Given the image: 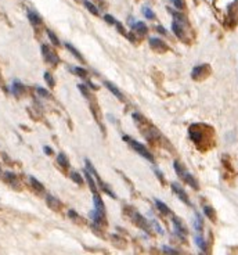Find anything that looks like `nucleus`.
Wrapping results in <instances>:
<instances>
[{
    "label": "nucleus",
    "mask_w": 238,
    "mask_h": 255,
    "mask_svg": "<svg viewBox=\"0 0 238 255\" xmlns=\"http://www.w3.org/2000/svg\"><path fill=\"white\" fill-rule=\"evenodd\" d=\"M150 223H151V225H152V226H154V229H155V230H157V232H158V233H159V234H163V230H162V226H161V225H159V223H158V220H157V219H151V220H150Z\"/></svg>",
    "instance_id": "c85d7f7f"
},
{
    "label": "nucleus",
    "mask_w": 238,
    "mask_h": 255,
    "mask_svg": "<svg viewBox=\"0 0 238 255\" xmlns=\"http://www.w3.org/2000/svg\"><path fill=\"white\" fill-rule=\"evenodd\" d=\"M194 227L198 233L202 232V227H204V223H202V218L199 214H195V219H194Z\"/></svg>",
    "instance_id": "4be33fe9"
},
{
    "label": "nucleus",
    "mask_w": 238,
    "mask_h": 255,
    "mask_svg": "<svg viewBox=\"0 0 238 255\" xmlns=\"http://www.w3.org/2000/svg\"><path fill=\"white\" fill-rule=\"evenodd\" d=\"M123 140L126 141V143H129V144H130V147L133 148V150L136 151V153L139 154V155H141L143 158L148 160L150 162H154V157H152V154H151L150 151L147 150V148L144 147L143 144H140L139 141H136L134 139L129 137V136H123Z\"/></svg>",
    "instance_id": "7ed1b4c3"
},
{
    "label": "nucleus",
    "mask_w": 238,
    "mask_h": 255,
    "mask_svg": "<svg viewBox=\"0 0 238 255\" xmlns=\"http://www.w3.org/2000/svg\"><path fill=\"white\" fill-rule=\"evenodd\" d=\"M157 31H158V32H161V33H166V29H163L162 26H158Z\"/></svg>",
    "instance_id": "a19ab883"
},
{
    "label": "nucleus",
    "mask_w": 238,
    "mask_h": 255,
    "mask_svg": "<svg viewBox=\"0 0 238 255\" xmlns=\"http://www.w3.org/2000/svg\"><path fill=\"white\" fill-rule=\"evenodd\" d=\"M4 177H6L7 182H10L13 186H17V184H18V179H17L15 174H13V172H4Z\"/></svg>",
    "instance_id": "5701e85b"
},
{
    "label": "nucleus",
    "mask_w": 238,
    "mask_h": 255,
    "mask_svg": "<svg viewBox=\"0 0 238 255\" xmlns=\"http://www.w3.org/2000/svg\"><path fill=\"white\" fill-rule=\"evenodd\" d=\"M143 14L145 15V18H148V20H152L154 17V11H151L150 7H143Z\"/></svg>",
    "instance_id": "c756f323"
},
{
    "label": "nucleus",
    "mask_w": 238,
    "mask_h": 255,
    "mask_svg": "<svg viewBox=\"0 0 238 255\" xmlns=\"http://www.w3.org/2000/svg\"><path fill=\"white\" fill-rule=\"evenodd\" d=\"M72 71L75 72L76 75L82 76V78H86V76H87V71H86V69H83V68H80V67H73V68H72Z\"/></svg>",
    "instance_id": "bb28decb"
},
{
    "label": "nucleus",
    "mask_w": 238,
    "mask_h": 255,
    "mask_svg": "<svg viewBox=\"0 0 238 255\" xmlns=\"http://www.w3.org/2000/svg\"><path fill=\"white\" fill-rule=\"evenodd\" d=\"M46 203H47V205H49L50 208L56 209V211H58V209L61 208V203H60L54 196H51V194H49V196L46 197Z\"/></svg>",
    "instance_id": "f8f14e48"
},
{
    "label": "nucleus",
    "mask_w": 238,
    "mask_h": 255,
    "mask_svg": "<svg viewBox=\"0 0 238 255\" xmlns=\"http://www.w3.org/2000/svg\"><path fill=\"white\" fill-rule=\"evenodd\" d=\"M78 88H79V90H80V92L83 93V96H85L86 98H90V96H91V94H90V93H89V90H87V89H86V88H85V86H83V85H82V83H80V85L78 86Z\"/></svg>",
    "instance_id": "f704fd0d"
},
{
    "label": "nucleus",
    "mask_w": 238,
    "mask_h": 255,
    "mask_svg": "<svg viewBox=\"0 0 238 255\" xmlns=\"http://www.w3.org/2000/svg\"><path fill=\"white\" fill-rule=\"evenodd\" d=\"M194 240H195V244L198 245V248L201 250L202 252H206V241L204 240V237L201 236V233H198V234H195V237H194Z\"/></svg>",
    "instance_id": "4468645a"
},
{
    "label": "nucleus",
    "mask_w": 238,
    "mask_h": 255,
    "mask_svg": "<svg viewBox=\"0 0 238 255\" xmlns=\"http://www.w3.org/2000/svg\"><path fill=\"white\" fill-rule=\"evenodd\" d=\"M170 187H172V190L176 193V196L179 197L180 200H181L183 203H186L187 205H191V201L188 200V197H187V194H186V191L183 190V187L180 186L179 183H172L170 184Z\"/></svg>",
    "instance_id": "6e6552de"
},
{
    "label": "nucleus",
    "mask_w": 238,
    "mask_h": 255,
    "mask_svg": "<svg viewBox=\"0 0 238 255\" xmlns=\"http://www.w3.org/2000/svg\"><path fill=\"white\" fill-rule=\"evenodd\" d=\"M204 125H191L188 129V134H190V139L194 141V143L198 146L199 148L205 150L206 147L209 146V133H212L210 128L205 126V129H202Z\"/></svg>",
    "instance_id": "f257e3e1"
},
{
    "label": "nucleus",
    "mask_w": 238,
    "mask_h": 255,
    "mask_svg": "<svg viewBox=\"0 0 238 255\" xmlns=\"http://www.w3.org/2000/svg\"><path fill=\"white\" fill-rule=\"evenodd\" d=\"M172 222H173V229H174L176 236L184 241V239H186V236H187V227L184 226V223L180 220L179 216H173Z\"/></svg>",
    "instance_id": "20e7f679"
},
{
    "label": "nucleus",
    "mask_w": 238,
    "mask_h": 255,
    "mask_svg": "<svg viewBox=\"0 0 238 255\" xmlns=\"http://www.w3.org/2000/svg\"><path fill=\"white\" fill-rule=\"evenodd\" d=\"M202 74H205V75H206V74H209V67L205 65V64L195 67V68L193 69V74H191V76H193L194 79H201Z\"/></svg>",
    "instance_id": "9d476101"
},
{
    "label": "nucleus",
    "mask_w": 238,
    "mask_h": 255,
    "mask_svg": "<svg viewBox=\"0 0 238 255\" xmlns=\"http://www.w3.org/2000/svg\"><path fill=\"white\" fill-rule=\"evenodd\" d=\"M85 6H86V8H87V10L90 11L91 14H94V15H98V8H96V6H94V4H91L90 2L85 0Z\"/></svg>",
    "instance_id": "a878e982"
},
{
    "label": "nucleus",
    "mask_w": 238,
    "mask_h": 255,
    "mask_svg": "<svg viewBox=\"0 0 238 255\" xmlns=\"http://www.w3.org/2000/svg\"><path fill=\"white\" fill-rule=\"evenodd\" d=\"M36 92L39 93V94L42 96V97H44V98H49V97H50V93L47 92V90H46V89L40 88V86H37V88H36Z\"/></svg>",
    "instance_id": "2f4dec72"
},
{
    "label": "nucleus",
    "mask_w": 238,
    "mask_h": 255,
    "mask_svg": "<svg viewBox=\"0 0 238 255\" xmlns=\"http://www.w3.org/2000/svg\"><path fill=\"white\" fill-rule=\"evenodd\" d=\"M57 162L61 165L62 168H68L69 167V162H68V158H67V155L64 153H60L58 155H57Z\"/></svg>",
    "instance_id": "412c9836"
},
{
    "label": "nucleus",
    "mask_w": 238,
    "mask_h": 255,
    "mask_svg": "<svg viewBox=\"0 0 238 255\" xmlns=\"http://www.w3.org/2000/svg\"><path fill=\"white\" fill-rule=\"evenodd\" d=\"M93 203H94V208L105 212V205H104V203H103L101 197L98 196V194H93Z\"/></svg>",
    "instance_id": "2eb2a0df"
},
{
    "label": "nucleus",
    "mask_w": 238,
    "mask_h": 255,
    "mask_svg": "<svg viewBox=\"0 0 238 255\" xmlns=\"http://www.w3.org/2000/svg\"><path fill=\"white\" fill-rule=\"evenodd\" d=\"M162 250H163V252H165V254H177L176 250L170 248V247H168V245H163Z\"/></svg>",
    "instance_id": "c9c22d12"
},
{
    "label": "nucleus",
    "mask_w": 238,
    "mask_h": 255,
    "mask_svg": "<svg viewBox=\"0 0 238 255\" xmlns=\"http://www.w3.org/2000/svg\"><path fill=\"white\" fill-rule=\"evenodd\" d=\"M186 25H187V22H180V21H177V20H174L172 24V29H173V32H174V35L181 40H186V35H184V32H186Z\"/></svg>",
    "instance_id": "423d86ee"
},
{
    "label": "nucleus",
    "mask_w": 238,
    "mask_h": 255,
    "mask_svg": "<svg viewBox=\"0 0 238 255\" xmlns=\"http://www.w3.org/2000/svg\"><path fill=\"white\" fill-rule=\"evenodd\" d=\"M29 182H31V184H32V187L36 190V191H37V193H42V191H44V187H43V184L40 183V182L36 179V177L29 176Z\"/></svg>",
    "instance_id": "a211bd4d"
},
{
    "label": "nucleus",
    "mask_w": 238,
    "mask_h": 255,
    "mask_svg": "<svg viewBox=\"0 0 238 255\" xmlns=\"http://www.w3.org/2000/svg\"><path fill=\"white\" fill-rule=\"evenodd\" d=\"M43 150H44V153L47 154V155H51V154H53V150L49 147V146H44V147H43Z\"/></svg>",
    "instance_id": "ea45409f"
},
{
    "label": "nucleus",
    "mask_w": 238,
    "mask_h": 255,
    "mask_svg": "<svg viewBox=\"0 0 238 255\" xmlns=\"http://www.w3.org/2000/svg\"><path fill=\"white\" fill-rule=\"evenodd\" d=\"M47 35H49V38H50V39H51V42L54 43L56 46H58V45H60V42H58V39H57V36L54 35V33H53V32H51V31H50V29H47Z\"/></svg>",
    "instance_id": "473e14b6"
},
{
    "label": "nucleus",
    "mask_w": 238,
    "mask_h": 255,
    "mask_svg": "<svg viewBox=\"0 0 238 255\" xmlns=\"http://www.w3.org/2000/svg\"><path fill=\"white\" fill-rule=\"evenodd\" d=\"M65 47H67V49L69 50V51H71V54H72V56H75V57H76V58H78V60H80V61H83V57H82V54H80V53L78 51V50L75 49V47L72 46L71 43H65Z\"/></svg>",
    "instance_id": "b1692460"
},
{
    "label": "nucleus",
    "mask_w": 238,
    "mask_h": 255,
    "mask_svg": "<svg viewBox=\"0 0 238 255\" xmlns=\"http://www.w3.org/2000/svg\"><path fill=\"white\" fill-rule=\"evenodd\" d=\"M28 18H29L31 24H32L33 26H37V25L42 24V18H40L36 13H33V11H28Z\"/></svg>",
    "instance_id": "dca6fc26"
},
{
    "label": "nucleus",
    "mask_w": 238,
    "mask_h": 255,
    "mask_svg": "<svg viewBox=\"0 0 238 255\" xmlns=\"http://www.w3.org/2000/svg\"><path fill=\"white\" fill-rule=\"evenodd\" d=\"M68 215L71 216L72 219H78V218H79V215L75 212V211H73V209H69V211H68Z\"/></svg>",
    "instance_id": "4c0bfd02"
},
{
    "label": "nucleus",
    "mask_w": 238,
    "mask_h": 255,
    "mask_svg": "<svg viewBox=\"0 0 238 255\" xmlns=\"http://www.w3.org/2000/svg\"><path fill=\"white\" fill-rule=\"evenodd\" d=\"M204 212H205V215L208 216V218H210L212 220H215L216 219V215H215V211H213L212 208L209 205H206V207H204Z\"/></svg>",
    "instance_id": "393cba45"
},
{
    "label": "nucleus",
    "mask_w": 238,
    "mask_h": 255,
    "mask_svg": "<svg viewBox=\"0 0 238 255\" xmlns=\"http://www.w3.org/2000/svg\"><path fill=\"white\" fill-rule=\"evenodd\" d=\"M132 29H136L139 33H145L147 32V26H145V24L141 22V21H134V24L132 25Z\"/></svg>",
    "instance_id": "aec40b11"
},
{
    "label": "nucleus",
    "mask_w": 238,
    "mask_h": 255,
    "mask_svg": "<svg viewBox=\"0 0 238 255\" xmlns=\"http://www.w3.org/2000/svg\"><path fill=\"white\" fill-rule=\"evenodd\" d=\"M148 42H150V46L154 50H157V51H165V50H168V46L161 39H158V38H151Z\"/></svg>",
    "instance_id": "1a4fd4ad"
},
{
    "label": "nucleus",
    "mask_w": 238,
    "mask_h": 255,
    "mask_svg": "<svg viewBox=\"0 0 238 255\" xmlns=\"http://www.w3.org/2000/svg\"><path fill=\"white\" fill-rule=\"evenodd\" d=\"M154 201H155V204H157L158 209H159V211L163 214V215H170V209H169V207H168L166 204L162 203V201H159L158 198H155Z\"/></svg>",
    "instance_id": "6ab92c4d"
},
{
    "label": "nucleus",
    "mask_w": 238,
    "mask_h": 255,
    "mask_svg": "<svg viewBox=\"0 0 238 255\" xmlns=\"http://www.w3.org/2000/svg\"><path fill=\"white\" fill-rule=\"evenodd\" d=\"M154 171H155V175H157V176L159 177V180H161V182H162V183H163V182H165V179H163V176H162V172H161L159 169H157V168H155V169H154Z\"/></svg>",
    "instance_id": "58836bf2"
},
{
    "label": "nucleus",
    "mask_w": 238,
    "mask_h": 255,
    "mask_svg": "<svg viewBox=\"0 0 238 255\" xmlns=\"http://www.w3.org/2000/svg\"><path fill=\"white\" fill-rule=\"evenodd\" d=\"M90 218H91V220H93V223H94V226L100 227L101 225H105V212H103L100 209H97V208L93 209L90 212Z\"/></svg>",
    "instance_id": "0eeeda50"
},
{
    "label": "nucleus",
    "mask_w": 238,
    "mask_h": 255,
    "mask_svg": "<svg viewBox=\"0 0 238 255\" xmlns=\"http://www.w3.org/2000/svg\"><path fill=\"white\" fill-rule=\"evenodd\" d=\"M104 85H105V88H107L108 90H109V92L114 93V96H115L116 98H119V100H123V96H122V93L119 92V90H118L116 86H115L114 83H111V82H104Z\"/></svg>",
    "instance_id": "ddd939ff"
},
{
    "label": "nucleus",
    "mask_w": 238,
    "mask_h": 255,
    "mask_svg": "<svg viewBox=\"0 0 238 255\" xmlns=\"http://www.w3.org/2000/svg\"><path fill=\"white\" fill-rule=\"evenodd\" d=\"M104 20L107 21L108 24H114V25H115V22H116V20H115V18H114L112 15H105V17H104Z\"/></svg>",
    "instance_id": "e433bc0d"
},
{
    "label": "nucleus",
    "mask_w": 238,
    "mask_h": 255,
    "mask_svg": "<svg viewBox=\"0 0 238 255\" xmlns=\"http://www.w3.org/2000/svg\"><path fill=\"white\" fill-rule=\"evenodd\" d=\"M173 3V6L176 7V8H179V10H181V8H184V3H183V0H170Z\"/></svg>",
    "instance_id": "72a5a7b5"
},
{
    "label": "nucleus",
    "mask_w": 238,
    "mask_h": 255,
    "mask_svg": "<svg viewBox=\"0 0 238 255\" xmlns=\"http://www.w3.org/2000/svg\"><path fill=\"white\" fill-rule=\"evenodd\" d=\"M173 168H174V171H176V174L179 175L187 184H190L193 189L198 190V182L195 180V177L190 174V172H187V171L181 167V164H180L179 161H174V162H173Z\"/></svg>",
    "instance_id": "f03ea898"
},
{
    "label": "nucleus",
    "mask_w": 238,
    "mask_h": 255,
    "mask_svg": "<svg viewBox=\"0 0 238 255\" xmlns=\"http://www.w3.org/2000/svg\"><path fill=\"white\" fill-rule=\"evenodd\" d=\"M0 174H2V168H0Z\"/></svg>",
    "instance_id": "79ce46f5"
},
{
    "label": "nucleus",
    "mask_w": 238,
    "mask_h": 255,
    "mask_svg": "<svg viewBox=\"0 0 238 255\" xmlns=\"http://www.w3.org/2000/svg\"><path fill=\"white\" fill-rule=\"evenodd\" d=\"M42 56H43V58H44L46 61L49 62V64H57V62L60 61L58 56H57L56 53L53 51L47 45H42Z\"/></svg>",
    "instance_id": "39448f33"
},
{
    "label": "nucleus",
    "mask_w": 238,
    "mask_h": 255,
    "mask_svg": "<svg viewBox=\"0 0 238 255\" xmlns=\"http://www.w3.org/2000/svg\"><path fill=\"white\" fill-rule=\"evenodd\" d=\"M44 81L47 82V85L50 86V88H53L54 86V79H53L51 74L50 72H44Z\"/></svg>",
    "instance_id": "7c9ffc66"
},
{
    "label": "nucleus",
    "mask_w": 238,
    "mask_h": 255,
    "mask_svg": "<svg viewBox=\"0 0 238 255\" xmlns=\"http://www.w3.org/2000/svg\"><path fill=\"white\" fill-rule=\"evenodd\" d=\"M71 179L73 180V182H76L78 184L83 183V179H82L80 174H78V172H71Z\"/></svg>",
    "instance_id": "cd10ccee"
},
{
    "label": "nucleus",
    "mask_w": 238,
    "mask_h": 255,
    "mask_svg": "<svg viewBox=\"0 0 238 255\" xmlns=\"http://www.w3.org/2000/svg\"><path fill=\"white\" fill-rule=\"evenodd\" d=\"M24 90H25V86L18 81H14L10 85V92L13 93L14 96H21L24 93Z\"/></svg>",
    "instance_id": "9b49d317"
},
{
    "label": "nucleus",
    "mask_w": 238,
    "mask_h": 255,
    "mask_svg": "<svg viewBox=\"0 0 238 255\" xmlns=\"http://www.w3.org/2000/svg\"><path fill=\"white\" fill-rule=\"evenodd\" d=\"M134 219H136V222L139 223V226L140 227H143V229H145V230H148L150 229V225H148V222L145 219H144V216H141L140 214H137V212H134Z\"/></svg>",
    "instance_id": "f3484780"
}]
</instances>
